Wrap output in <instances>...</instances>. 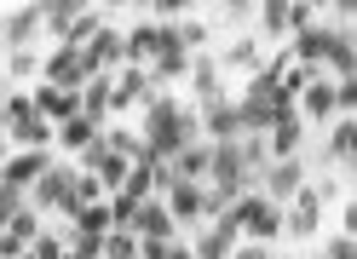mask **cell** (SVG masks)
<instances>
[{
	"label": "cell",
	"instance_id": "6da1fadb",
	"mask_svg": "<svg viewBox=\"0 0 357 259\" xmlns=\"http://www.w3.org/2000/svg\"><path fill=\"white\" fill-rule=\"evenodd\" d=\"M144 144H150V156L155 162H173L185 144H196L202 139V116L196 110H178V98H167V93H155L150 104H144Z\"/></svg>",
	"mask_w": 357,
	"mask_h": 259
},
{
	"label": "cell",
	"instance_id": "7a4b0ae2",
	"mask_svg": "<svg viewBox=\"0 0 357 259\" xmlns=\"http://www.w3.org/2000/svg\"><path fill=\"white\" fill-rule=\"evenodd\" d=\"M29 207H40V213H70V219H75V207H81V167H75V162L47 167V173H40V185L29 190Z\"/></svg>",
	"mask_w": 357,
	"mask_h": 259
},
{
	"label": "cell",
	"instance_id": "3957f363",
	"mask_svg": "<svg viewBox=\"0 0 357 259\" xmlns=\"http://www.w3.org/2000/svg\"><path fill=\"white\" fill-rule=\"evenodd\" d=\"M236 213H242V236H248V242H265V248H271L277 236L288 230V213H282L271 196H259V190L236 196Z\"/></svg>",
	"mask_w": 357,
	"mask_h": 259
},
{
	"label": "cell",
	"instance_id": "277c9868",
	"mask_svg": "<svg viewBox=\"0 0 357 259\" xmlns=\"http://www.w3.org/2000/svg\"><path fill=\"white\" fill-rule=\"evenodd\" d=\"M86 81H93V70H86V52H81V47H52L47 58H40V86L86 93Z\"/></svg>",
	"mask_w": 357,
	"mask_h": 259
},
{
	"label": "cell",
	"instance_id": "5b68a950",
	"mask_svg": "<svg viewBox=\"0 0 357 259\" xmlns=\"http://www.w3.org/2000/svg\"><path fill=\"white\" fill-rule=\"evenodd\" d=\"M75 167H81V173H93V179L104 185V196H121V185H127V173H132V162H127V156H116V150H109L104 139L86 150V156H75Z\"/></svg>",
	"mask_w": 357,
	"mask_h": 259
},
{
	"label": "cell",
	"instance_id": "8992f818",
	"mask_svg": "<svg viewBox=\"0 0 357 259\" xmlns=\"http://www.w3.org/2000/svg\"><path fill=\"white\" fill-rule=\"evenodd\" d=\"M173 81H190V52L178 47V24H162V52L150 63V86H173Z\"/></svg>",
	"mask_w": 357,
	"mask_h": 259
},
{
	"label": "cell",
	"instance_id": "52a82bcc",
	"mask_svg": "<svg viewBox=\"0 0 357 259\" xmlns=\"http://www.w3.org/2000/svg\"><path fill=\"white\" fill-rule=\"evenodd\" d=\"M167 213L178 219V230H190V225H213L208 219V185H190V179H173V190H167Z\"/></svg>",
	"mask_w": 357,
	"mask_h": 259
},
{
	"label": "cell",
	"instance_id": "ba28073f",
	"mask_svg": "<svg viewBox=\"0 0 357 259\" xmlns=\"http://www.w3.org/2000/svg\"><path fill=\"white\" fill-rule=\"evenodd\" d=\"M40 6H47V0H40ZM40 6H17V12L0 17V47L6 52H24V47H35V35H47V12Z\"/></svg>",
	"mask_w": 357,
	"mask_h": 259
},
{
	"label": "cell",
	"instance_id": "9c48e42d",
	"mask_svg": "<svg viewBox=\"0 0 357 259\" xmlns=\"http://www.w3.org/2000/svg\"><path fill=\"white\" fill-rule=\"evenodd\" d=\"M202 139L208 144H236L242 139V110H236V98H213V104H202Z\"/></svg>",
	"mask_w": 357,
	"mask_h": 259
},
{
	"label": "cell",
	"instance_id": "30bf717a",
	"mask_svg": "<svg viewBox=\"0 0 357 259\" xmlns=\"http://www.w3.org/2000/svg\"><path fill=\"white\" fill-rule=\"evenodd\" d=\"M208 179L219 196H242V185H248V167H242V144H213V167H208Z\"/></svg>",
	"mask_w": 357,
	"mask_h": 259
},
{
	"label": "cell",
	"instance_id": "8fae6325",
	"mask_svg": "<svg viewBox=\"0 0 357 259\" xmlns=\"http://www.w3.org/2000/svg\"><path fill=\"white\" fill-rule=\"evenodd\" d=\"M300 190H305V162H300V156H294V162H271V167H265V179H259V196H271L277 207L294 202Z\"/></svg>",
	"mask_w": 357,
	"mask_h": 259
},
{
	"label": "cell",
	"instance_id": "7c38bea8",
	"mask_svg": "<svg viewBox=\"0 0 357 259\" xmlns=\"http://www.w3.org/2000/svg\"><path fill=\"white\" fill-rule=\"evenodd\" d=\"M47 167H58V162H52V150H12V162H0V179L17 185V190H35Z\"/></svg>",
	"mask_w": 357,
	"mask_h": 259
},
{
	"label": "cell",
	"instance_id": "4fadbf2b",
	"mask_svg": "<svg viewBox=\"0 0 357 259\" xmlns=\"http://www.w3.org/2000/svg\"><path fill=\"white\" fill-rule=\"evenodd\" d=\"M155 86H150V70H132V63H121L116 75V98H109V116H127L132 104H150Z\"/></svg>",
	"mask_w": 357,
	"mask_h": 259
},
{
	"label": "cell",
	"instance_id": "5bb4252c",
	"mask_svg": "<svg viewBox=\"0 0 357 259\" xmlns=\"http://www.w3.org/2000/svg\"><path fill=\"white\" fill-rule=\"evenodd\" d=\"M132 230H139V242H178V219L167 213L162 196H150V202L139 207V225H132Z\"/></svg>",
	"mask_w": 357,
	"mask_h": 259
},
{
	"label": "cell",
	"instance_id": "9a60e30c",
	"mask_svg": "<svg viewBox=\"0 0 357 259\" xmlns=\"http://www.w3.org/2000/svg\"><path fill=\"white\" fill-rule=\"evenodd\" d=\"M328 47H334V24H311V29L294 35V63H300V70H323Z\"/></svg>",
	"mask_w": 357,
	"mask_h": 259
},
{
	"label": "cell",
	"instance_id": "2e32d148",
	"mask_svg": "<svg viewBox=\"0 0 357 259\" xmlns=\"http://www.w3.org/2000/svg\"><path fill=\"white\" fill-rule=\"evenodd\" d=\"M155 52H162V24H132L127 40H121V58L132 63V70H150Z\"/></svg>",
	"mask_w": 357,
	"mask_h": 259
},
{
	"label": "cell",
	"instance_id": "e0dca14e",
	"mask_svg": "<svg viewBox=\"0 0 357 259\" xmlns=\"http://www.w3.org/2000/svg\"><path fill=\"white\" fill-rule=\"evenodd\" d=\"M190 93H196V110L213 98H225V70H219V58H190Z\"/></svg>",
	"mask_w": 357,
	"mask_h": 259
},
{
	"label": "cell",
	"instance_id": "ac0fdd59",
	"mask_svg": "<svg viewBox=\"0 0 357 259\" xmlns=\"http://www.w3.org/2000/svg\"><path fill=\"white\" fill-rule=\"evenodd\" d=\"M323 225V196H317V185H305L300 196H294V213H288V236H300V242H311Z\"/></svg>",
	"mask_w": 357,
	"mask_h": 259
},
{
	"label": "cell",
	"instance_id": "d6986e66",
	"mask_svg": "<svg viewBox=\"0 0 357 259\" xmlns=\"http://www.w3.org/2000/svg\"><path fill=\"white\" fill-rule=\"evenodd\" d=\"M121 40H127V35H121L116 24H104V29L93 35V47H86V70H93V75H109L116 63H127V58H121Z\"/></svg>",
	"mask_w": 357,
	"mask_h": 259
},
{
	"label": "cell",
	"instance_id": "ffe728a7",
	"mask_svg": "<svg viewBox=\"0 0 357 259\" xmlns=\"http://www.w3.org/2000/svg\"><path fill=\"white\" fill-rule=\"evenodd\" d=\"M35 116H47L52 127H63V121H75L81 116V93H58V86H35Z\"/></svg>",
	"mask_w": 357,
	"mask_h": 259
},
{
	"label": "cell",
	"instance_id": "44dd1931",
	"mask_svg": "<svg viewBox=\"0 0 357 259\" xmlns=\"http://www.w3.org/2000/svg\"><path fill=\"white\" fill-rule=\"evenodd\" d=\"M300 144H305V121H300V116H282L271 133H265V150H271V162H294V156H300Z\"/></svg>",
	"mask_w": 357,
	"mask_h": 259
},
{
	"label": "cell",
	"instance_id": "7402d4cb",
	"mask_svg": "<svg viewBox=\"0 0 357 259\" xmlns=\"http://www.w3.org/2000/svg\"><path fill=\"white\" fill-rule=\"evenodd\" d=\"M208 167H213V144L196 139L173 156V179H190V185H208Z\"/></svg>",
	"mask_w": 357,
	"mask_h": 259
},
{
	"label": "cell",
	"instance_id": "603a6c76",
	"mask_svg": "<svg viewBox=\"0 0 357 259\" xmlns=\"http://www.w3.org/2000/svg\"><path fill=\"white\" fill-rule=\"evenodd\" d=\"M294 110H300V121H328V116H340V110H334V81H328V75H317V81H311L305 93H300Z\"/></svg>",
	"mask_w": 357,
	"mask_h": 259
},
{
	"label": "cell",
	"instance_id": "cb8c5ba5",
	"mask_svg": "<svg viewBox=\"0 0 357 259\" xmlns=\"http://www.w3.org/2000/svg\"><path fill=\"white\" fill-rule=\"evenodd\" d=\"M58 144V127L47 116H24V121H12V150H52Z\"/></svg>",
	"mask_w": 357,
	"mask_h": 259
},
{
	"label": "cell",
	"instance_id": "d4e9b609",
	"mask_svg": "<svg viewBox=\"0 0 357 259\" xmlns=\"http://www.w3.org/2000/svg\"><path fill=\"white\" fill-rule=\"evenodd\" d=\"M259 35L265 40H288L294 35V0H259Z\"/></svg>",
	"mask_w": 357,
	"mask_h": 259
},
{
	"label": "cell",
	"instance_id": "484cf974",
	"mask_svg": "<svg viewBox=\"0 0 357 259\" xmlns=\"http://www.w3.org/2000/svg\"><path fill=\"white\" fill-rule=\"evenodd\" d=\"M109 98H116V75H93V81H86V93H81V116L93 121V127H104L109 121Z\"/></svg>",
	"mask_w": 357,
	"mask_h": 259
},
{
	"label": "cell",
	"instance_id": "4316f807",
	"mask_svg": "<svg viewBox=\"0 0 357 259\" xmlns=\"http://www.w3.org/2000/svg\"><path fill=\"white\" fill-rule=\"evenodd\" d=\"M40 12H47V35L52 40H70V29L86 17V0H47Z\"/></svg>",
	"mask_w": 357,
	"mask_h": 259
},
{
	"label": "cell",
	"instance_id": "83f0119b",
	"mask_svg": "<svg viewBox=\"0 0 357 259\" xmlns=\"http://www.w3.org/2000/svg\"><path fill=\"white\" fill-rule=\"evenodd\" d=\"M98 133H104V127H93L86 116H75V121L58 127V150H63V156H86V150L98 144Z\"/></svg>",
	"mask_w": 357,
	"mask_h": 259
},
{
	"label": "cell",
	"instance_id": "f1b7e54d",
	"mask_svg": "<svg viewBox=\"0 0 357 259\" xmlns=\"http://www.w3.org/2000/svg\"><path fill=\"white\" fill-rule=\"evenodd\" d=\"M219 70H248V75H259V70H265V47H259V40H231V47L219 52Z\"/></svg>",
	"mask_w": 357,
	"mask_h": 259
},
{
	"label": "cell",
	"instance_id": "f546056e",
	"mask_svg": "<svg viewBox=\"0 0 357 259\" xmlns=\"http://www.w3.org/2000/svg\"><path fill=\"white\" fill-rule=\"evenodd\" d=\"M323 156H328V162H351V167H357V116H346V121L328 133V150H323Z\"/></svg>",
	"mask_w": 357,
	"mask_h": 259
},
{
	"label": "cell",
	"instance_id": "4dcf8cb0",
	"mask_svg": "<svg viewBox=\"0 0 357 259\" xmlns=\"http://www.w3.org/2000/svg\"><path fill=\"white\" fill-rule=\"evenodd\" d=\"M24 207H29V190H17V185H6V179H0V230H6Z\"/></svg>",
	"mask_w": 357,
	"mask_h": 259
},
{
	"label": "cell",
	"instance_id": "1f68e13d",
	"mask_svg": "<svg viewBox=\"0 0 357 259\" xmlns=\"http://www.w3.org/2000/svg\"><path fill=\"white\" fill-rule=\"evenodd\" d=\"M104 259H139V230H109L104 236Z\"/></svg>",
	"mask_w": 357,
	"mask_h": 259
},
{
	"label": "cell",
	"instance_id": "d6a6232c",
	"mask_svg": "<svg viewBox=\"0 0 357 259\" xmlns=\"http://www.w3.org/2000/svg\"><path fill=\"white\" fill-rule=\"evenodd\" d=\"M24 75H40V52H35V47L6 52V81H24Z\"/></svg>",
	"mask_w": 357,
	"mask_h": 259
},
{
	"label": "cell",
	"instance_id": "836d02e7",
	"mask_svg": "<svg viewBox=\"0 0 357 259\" xmlns=\"http://www.w3.org/2000/svg\"><path fill=\"white\" fill-rule=\"evenodd\" d=\"M6 236H17V242H24V248H29V242H35V236H40V207H24V213H17V219L6 225Z\"/></svg>",
	"mask_w": 357,
	"mask_h": 259
},
{
	"label": "cell",
	"instance_id": "e575fe53",
	"mask_svg": "<svg viewBox=\"0 0 357 259\" xmlns=\"http://www.w3.org/2000/svg\"><path fill=\"white\" fill-rule=\"evenodd\" d=\"M231 248H236L231 236H219V230L208 225V230H202V242H196V259H231Z\"/></svg>",
	"mask_w": 357,
	"mask_h": 259
},
{
	"label": "cell",
	"instance_id": "d590c367",
	"mask_svg": "<svg viewBox=\"0 0 357 259\" xmlns=\"http://www.w3.org/2000/svg\"><path fill=\"white\" fill-rule=\"evenodd\" d=\"M178 47H185L190 58L208 47V24H202V17H185V24H178Z\"/></svg>",
	"mask_w": 357,
	"mask_h": 259
},
{
	"label": "cell",
	"instance_id": "8d00e7d4",
	"mask_svg": "<svg viewBox=\"0 0 357 259\" xmlns=\"http://www.w3.org/2000/svg\"><path fill=\"white\" fill-rule=\"evenodd\" d=\"M334 110H340V116H351V110H357V75L334 81Z\"/></svg>",
	"mask_w": 357,
	"mask_h": 259
},
{
	"label": "cell",
	"instance_id": "74e56055",
	"mask_svg": "<svg viewBox=\"0 0 357 259\" xmlns=\"http://www.w3.org/2000/svg\"><path fill=\"white\" fill-rule=\"evenodd\" d=\"M323 259H357V236H346V230H340V236H334V242L323 248Z\"/></svg>",
	"mask_w": 357,
	"mask_h": 259
},
{
	"label": "cell",
	"instance_id": "f35d334b",
	"mask_svg": "<svg viewBox=\"0 0 357 259\" xmlns=\"http://www.w3.org/2000/svg\"><path fill=\"white\" fill-rule=\"evenodd\" d=\"M150 12H155V17H178V24H185V12H190V0H155Z\"/></svg>",
	"mask_w": 357,
	"mask_h": 259
},
{
	"label": "cell",
	"instance_id": "ab89813d",
	"mask_svg": "<svg viewBox=\"0 0 357 259\" xmlns=\"http://www.w3.org/2000/svg\"><path fill=\"white\" fill-rule=\"evenodd\" d=\"M231 259H277V253L265 248V242H236V248H231Z\"/></svg>",
	"mask_w": 357,
	"mask_h": 259
},
{
	"label": "cell",
	"instance_id": "60d3db41",
	"mask_svg": "<svg viewBox=\"0 0 357 259\" xmlns=\"http://www.w3.org/2000/svg\"><path fill=\"white\" fill-rule=\"evenodd\" d=\"M29 248L24 242H17V236H6V230H0V259H24Z\"/></svg>",
	"mask_w": 357,
	"mask_h": 259
},
{
	"label": "cell",
	"instance_id": "b9f144b4",
	"mask_svg": "<svg viewBox=\"0 0 357 259\" xmlns=\"http://www.w3.org/2000/svg\"><path fill=\"white\" fill-rule=\"evenodd\" d=\"M139 259H173V242H139Z\"/></svg>",
	"mask_w": 357,
	"mask_h": 259
},
{
	"label": "cell",
	"instance_id": "7bdbcfd3",
	"mask_svg": "<svg viewBox=\"0 0 357 259\" xmlns=\"http://www.w3.org/2000/svg\"><path fill=\"white\" fill-rule=\"evenodd\" d=\"M0 162H12V121L0 116Z\"/></svg>",
	"mask_w": 357,
	"mask_h": 259
},
{
	"label": "cell",
	"instance_id": "ee69618b",
	"mask_svg": "<svg viewBox=\"0 0 357 259\" xmlns=\"http://www.w3.org/2000/svg\"><path fill=\"white\" fill-rule=\"evenodd\" d=\"M346 236H357V202L346 207Z\"/></svg>",
	"mask_w": 357,
	"mask_h": 259
},
{
	"label": "cell",
	"instance_id": "f6af8a7d",
	"mask_svg": "<svg viewBox=\"0 0 357 259\" xmlns=\"http://www.w3.org/2000/svg\"><path fill=\"white\" fill-rule=\"evenodd\" d=\"M173 259H196V248H185V242H173Z\"/></svg>",
	"mask_w": 357,
	"mask_h": 259
}]
</instances>
